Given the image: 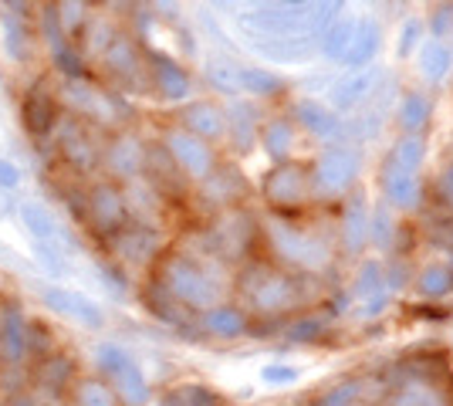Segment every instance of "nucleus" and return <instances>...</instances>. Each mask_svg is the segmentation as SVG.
<instances>
[{"label": "nucleus", "instance_id": "obj_1", "mask_svg": "<svg viewBox=\"0 0 453 406\" xmlns=\"http://www.w3.org/2000/svg\"><path fill=\"white\" fill-rule=\"evenodd\" d=\"M156 285L170 295L180 309L210 311L224 298V274L217 257L200 254H166L156 264Z\"/></svg>", "mask_w": 453, "mask_h": 406}, {"label": "nucleus", "instance_id": "obj_2", "mask_svg": "<svg viewBox=\"0 0 453 406\" xmlns=\"http://www.w3.org/2000/svg\"><path fill=\"white\" fill-rule=\"evenodd\" d=\"M58 102L72 109V116L88 122V126H122L129 119V105L122 102V96L98 88L92 78H75L65 81Z\"/></svg>", "mask_w": 453, "mask_h": 406}, {"label": "nucleus", "instance_id": "obj_3", "mask_svg": "<svg viewBox=\"0 0 453 406\" xmlns=\"http://www.w3.org/2000/svg\"><path fill=\"white\" fill-rule=\"evenodd\" d=\"M95 366L102 372V379L112 387V393L119 396L122 406H142L150 403V383L146 372L135 363L133 356L115 342H102L95 349Z\"/></svg>", "mask_w": 453, "mask_h": 406}, {"label": "nucleus", "instance_id": "obj_4", "mask_svg": "<svg viewBox=\"0 0 453 406\" xmlns=\"http://www.w3.org/2000/svg\"><path fill=\"white\" fill-rule=\"evenodd\" d=\"M271 244L281 254L288 264L295 268L319 271L332 261V241L321 231H308V227H295L291 220H271Z\"/></svg>", "mask_w": 453, "mask_h": 406}, {"label": "nucleus", "instance_id": "obj_5", "mask_svg": "<svg viewBox=\"0 0 453 406\" xmlns=\"http://www.w3.org/2000/svg\"><path fill=\"white\" fill-rule=\"evenodd\" d=\"M85 224L88 231L98 234L102 241H109L122 227L133 224V211H129V196L115 180H98L85 190Z\"/></svg>", "mask_w": 453, "mask_h": 406}, {"label": "nucleus", "instance_id": "obj_6", "mask_svg": "<svg viewBox=\"0 0 453 406\" xmlns=\"http://www.w3.org/2000/svg\"><path fill=\"white\" fill-rule=\"evenodd\" d=\"M241 295L261 315H274V311H288L298 302V285L267 264H250L241 274Z\"/></svg>", "mask_w": 453, "mask_h": 406}, {"label": "nucleus", "instance_id": "obj_7", "mask_svg": "<svg viewBox=\"0 0 453 406\" xmlns=\"http://www.w3.org/2000/svg\"><path fill=\"white\" fill-rule=\"evenodd\" d=\"M362 153L356 146H328L311 166V194L342 196L359 180Z\"/></svg>", "mask_w": 453, "mask_h": 406}, {"label": "nucleus", "instance_id": "obj_8", "mask_svg": "<svg viewBox=\"0 0 453 406\" xmlns=\"http://www.w3.org/2000/svg\"><path fill=\"white\" fill-rule=\"evenodd\" d=\"M265 200L274 211H298L311 196V170L304 163H281L278 170H271L265 180Z\"/></svg>", "mask_w": 453, "mask_h": 406}, {"label": "nucleus", "instance_id": "obj_9", "mask_svg": "<svg viewBox=\"0 0 453 406\" xmlns=\"http://www.w3.org/2000/svg\"><path fill=\"white\" fill-rule=\"evenodd\" d=\"M55 146H58V156L72 166V170H95L98 163H102V149H98V142L92 139V129H88V122H81V119L68 116L58 122L55 129Z\"/></svg>", "mask_w": 453, "mask_h": 406}, {"label": "nucleus", "instance_id": "obj_10", "mask_svg": "<svg viewBox=\"0 0 453 406\" xmlns=\"http://www.w3.org/2000/svg\"><path fill=\"white\" fill-rule=\"evenodd\" d=\"M102 68H105V75L112 78L119 88H135V85H146L150 88L146 51L133 38H115L109 44V51L102 55Z\"/></svg>", "mask_w": 453, "mask_h": 406}, {"label": "nucleus", "instance_id": "obj_11", "mask_svg": "<svg viewBox=\"0 0 453 406\" xmlns=\"http://www.w3.org/2000/svg\"><path fill=\"white\" fill-rule=\"evenodd\" d=\"M163 149L170 153V159L180 166V173L187 180H207L210 170L217 166L213 159V149H210L203 139L183 133V129H170L163 135Z\"/></svg>", "mask_w": 453, "mask_h": 406}, {"label": "nucleus", "instance_id": "obj_12", "mask_svg": "<svg viewBox=\"0 0 453 406\" xmlns=\"http://www.w3.org/2000/svg\"><path fill=\"white\" fill-rule=\"evenodd\" d=\"M250 241H254V224L241 211H224L220 220L213 224V231H210L213 257H224V261H241V257H247Z\"/></svg>", "mask_w": 453, "mask_h": 406}, {"label": "nucleus", "instance_id": "obj_13", "mask_svg": "<svg viewBox=\"0 0 453 406\" xmlns=\"http://www.w3.org/2000/svg\"><path fill=\"white\" fill-rule=\"evenodd\" d=\"M61 122V102L44 85H35L20 102V126L31 139H51Z\"/></svg>", "mask_w": 453, "mask_h": 406}, {"label": "nucleus", "instance_id": "obj_14", "mask_svg": "<svg viewBox=\"0 0 453 406\" xmlns=\"http://www.w3.org/2000/svg\"><path fill=\"white\" fill-rule=\"evenodd\" d=\"M146 75H150V88L159 98H166V102H183V98H189V88H193L189 72L180 61H173L170 55L146 51Z\"/></svg>", "mask_w": 453, "mask_h": 406}, {"label": "nucleus", "instance_id": "obj_15", "mask_svg": "<svg viewBox=\"0 0 453 406\" xmlns=\"http://www.w3.org/2000/svg\"><path fill=\"white\" fill-rule=\"evenodd\" d=\"M142 163H146V142L135 133H115L105 146H102V166L115 176V180H133L142 176Z\"/></svg>", "mask_w": 453, "mask_h": 406}, {"label": "nucleus", "instance_id": "obj_16", "mask_svg": "<svg viewBox=\"0 0 453 406\" xmlns=\"http://www.w3.org/2000/svg\"><path fill=\"white\" fill-rule=\"evenodd\" d=\"M41 302H44V309H48V311L65 315V318H72V322L85 326V329H102V322H105L102 309L95 305L92 298H85L81 291L44 285V288H41Z\"/></svg>", "mask_w": 453, "mask_h": 406}, {"label": "nucleus", "instance_id": "obj_17", "mask_svg": "<svg viewBox=\"0 0 453 406\" xmlns=\"http://www.w3.org/2000/svg\"><path fill=\"white\" fill-rule=\"evenodd\" d=\"M0 38H4V51L7 58L24 65L31 58V44H35V27L27 18L24 4H4L0 7Z\"/></svg>", "mask_w": 453, "mask_h": 406}, {"label": "nucleus", "instance_id": "obj_18", "mask_svg": "<svg viewBox=\"0 0 453 406\" xmlns=\"http://www.w3.org/2000/svg\"><path fill=\"white\" fill-rule=\"evenodd\" d=\"M105 244L126 264H146L152 257H159V248H163L159 234L152 231V227H146V224H129V227H122L115 237H109Z\"/></svg>", "mask_w": 453, "mask_h": 406}, {"label": "nucleus", "instance_id": "obj_19", "mask_svg": "<svg viewBox=\"0 0 453 406\" xmlns=\"http://www.w3.org/2000/svg\"><path fill=\"white\" fill-rule=\"evenodd\" d=\"M75 359L65 356V352H51V356H44L35 366V393H38L41 400H61L68 389L75 387Z\"/></svg>", "mask_w": 453, "mask_h": 406}, {"label": "nucleus", "instance_id": "obj_20", "mask_svg": "<svg viewBox=\"0 0 453 406\" xmlns=\"http://www.w3.org/2000/svg\"><path fill=\"white\" fill-rule=\"evenodd\" d=\"M142 176L156 194L180 196L187 190V176L180 173V166L170 159L163 146H146V163H142Z\"/></svg>", "mask_w": 453, "mask_h": 406}, {"label": "nucleus", "instance_id": "obj_21", "mask_svg": "<svg viewBox=\"0 0 453 406\" xmlns=\"http://www.w3.org/2000/svg\"><path fill=\"white\" fill-rule=\"evenodd\" d=\"M180 129L189 135H196V139H220L226 135V112L217 105V102H210V98H200V102H189L187 109L180 112Z\"/></svg>", "mask_w": 453, "mask_h": 406}, {"label": "nucleus", "instance_id": "obj_22", "mask_svg": "<svg viewBox=\"0 0 453 406\" xmlns=\"http://www.w3.org/2000/svg\"><path fill=\"white\" fill-rule=\"evenodd\" d=\"M200 194L207 196L213 207L234 211L247 194V180L234 166H213L207 180H200Z\"/></svg>", "mask_w": 453, "mask_h": 406}, {"label": "nucleus", "instance_id": "obj_23", "mask_svg": "<svg viewBox=\"0 0 453 406\" xmlns=\"http://www.w3.org/2000/svg\"><path fill=\"white\" fill-rule=\"evenodd\" d=\"M382 78V72L379 68H359V72H352V75H345L342 81H335L332 85V92H328V109L335 112V109H356V105H362V102H369V96H376V81Z\"/></svg>", "mask_w": 453, "mask_h": 406}, {"label": "nucleus", "instance_id": "obj_24", "mask_svg": "<svg viewBox=\"0 0 453 406\" xmlns=\"http://www.w3.org/2000/svg\"><path fill=\"white\" fill-rule=\"evenodd\" d=\"M382 190H386V200L399 207V211H413L423 200V187H419V173H410V170H399L389 159L382 163Z\"/></svg>", "mask_w": 453, "mask_h": 406}, {"label": "nucleus", "instance_id": "obj_25", "mask_svg": "<svg viewBox=\"0 0 453 406\" xmlns=\"http://www.w3.org/2000/svg\"><path fill=\"white\" fill-rule=\"evenodd\" d=\"M27 356V318L20 315V309L7 305L0 309V359L7 366H18Z\"/></svg>", "mask_w": 453, "mask_h": 406}, {"label": "nucleus", "instance_id": "obj_26", "mask_svg": "<svg viewBox=\"0 0 453 406\" xmlns=\"http://www.w3.org/2000/svg\"><path fill=\"white\" fill-rule=\"evenodd\" d=\"M247 38L261 58L274 65H298L315 51V38H261V34H247Z\"/></svg>", "mask_w": 453, "mask_h": 406}, {"label": "nucleus", "instance_id": "obj_27", "mask_svg": "<svg viewBox=\"0 0 453 406\" xmlns=\"http://www.w3.org/2000/svg\"><path fill=\"white\" fill-rule=\"evenodd\" d=\"M18 213H20V220H24V227H27V234L35 237V244H55V248H58V244L65 241V231L58 227L55 213L48 211L44 203L20 200Z\"/></svg>", "mask_w": 453, "mask_h": 406}, {"label": "nucleus", "instance_id": "obj_28", "mask_svg": "<svg viewBox=\"0 0 453 406\" xmlns=\"http://www.w3.org/2000/svg\"><path fill=\"white\" fill-rule=\"evenodd\" d=\"M379 48H382V31H379V24L372 18H359L356 20L352 44H349V51H345L342 61L359 72V68H369V65H372V58L379 55Z\"/></svg>", "mask_w": 453, "mask_h": 406}, {"label": "nucleus", "instance_id": "obj_29", "mask_svg": "<svg viewBox=\"0 0 453 406\" xmlns=\"http://www.w3.org/2000/svg\"><path fill=\"white\" fill-rule=\"evenodd\" d=\"M342 244L349 254H359L369 244V211H365V200L352 196L345 207H342Z\"/></svg>", "mask_w": 453, "mask_h": 406}, {"label": "nucleus", "instance_id": "obj_30", "mask_svg": "<svg viewBox=\"0 0 453 406\" xmlns=\"http://www.w3.org/2000/svg\"><path fill=\"white\" fill-rule=\"evenodd\" d=\"M298 122H302L311 135H319V139H335V135L345 129L339 122V116H335L328 105L315 102V98H302V102H298Z\"/></svg>", "mask_w": 453, "mask_h": 406}, {"label": "nucleus", "instance_id": "obj_31", "mask_svg": "<svg viewBox=\"0 0 453 406\" xmlns=\"http://www.w3.org/2000/svg\"><path fill=\"white\" fill-rule=\"evenodd\" d=\"M226 135H230V142H234V149H237V153H247V149L254 146V139H257L254 105H247V102H234V105L226 109Z\"/></svg>", "mask_w": 453, "mask_h": 406}, {"label": "nucleus", "instance_id": "obj_32", "mask_svg": "<svg viewBox=\"0 0 453 406\" xmlns=\"http://www.w3.org/2000/svg\"><path fill=\"white\" fill-rule=\"evenodd\" d=\"M261 146L274 163H288V156L295 149V126L291 119H271L261 129Z\"/></svg>", "mask_w": 453, "mask_h": 406}, {"label": "nucleus", "instance_id": "obj_33", "mask_svg": "<svg viewBox=\"0 0 453 406\" xmlns=\"http://www.w3.org/2000/svg\"><path fill=\"white\" fill-rule=\"evenodd\" d=\"M234 81H237V88L247 92V96L271 98L278 96V92H284V78L267 72V68H234Z\"/></svg>", "mask_w": 453, "mask_h": 406}, {"label": "nucleus", "instance_id": "obj_34", "mask_svg": "<svg viewBox=\"0 0 453 406\" xmlns=\"http://www.w3.org/2000/svg\"><path fill=\"white\" fill-rule=\"evenodd\" d=\"M203 329L220 339H237L247 332V315L234 305H217V309L203 311Z\"/></svg>", "mask_w": 453, "mask_h": 406}, {"label": "nucleus", "instance_id": "obj_35", "mask_svg": "<svg viewBox=\"0 0 453 406\" xmlns=\"http://www.w3.org/2000/svg\"><path fill=\"white\" fill-rule=\"evenodd\" d=\"M72 406H119V396L112 393V387L102 376H85L75 379V387L68 389Z\"/></svg>", "mask_w": 453, "mask_h": 406}, {"label": "nucleus", "instance_id": "obj_36", "mask_svg": "<svg viewBox=\"0 0 453 406\" xmlns=\"http://www.w3.org/2000/svg\"><path fill=\"white\" fill-rule=\"evenodd\" d=\"M430 112H434V105H430V98L423 96V92H406L403 102H399L396 122L406 129V135H419L423 126L430 122Z\"/></svg>", "mask_w": 453, "mask_h": 406}, {"label": "nucleus", "instance_id": "obj_37", "mask_svg": "<svg viewBox=\"0 0 453 406\" xmlns=\"http://www.w3.org/2000/svg\"><path fill=\"white\" fill-rule=\"evenodd\" d=\"M416 291L423 298H443V295H453V268L443 264V261H434L419 271L416 278Z\"/></svg>", "mask_w": 453, "mask_h": 406}, {"label": "nucleus", "instance_id": "obj_38", "mask_svg": "<svg viewBox=\"0 0 453 406\" xmlns=\"http://www.w3.org/2000/svg\"><path fill=\"white\" fill-rule=\"evenodd\" d=\"M450 65H453L450 48L440 38L426 41V44L419 48V72L430 78V81H443V78L450 75Z\"/></svg>", "mask_w": 453, "mask_h": 406}, {"label": "nucleus", "instance_id": "obj_39", "mask_svg": "<svg viewBox=\"0 0 453 406\" xmlns=\"http://www.w3.org/2000/svg\"><path fill=\"white\" fill-rule=\"evenodd\" d=\"M352 34H356V20H332L328 24V31L321 34V55L332 61H342L345 58V51H349V44H352Z\"/></svg>", "mask_w": 453, "mask_h": 406}, {"label": "nucleus", "instance_id": "obj_40", "mask_svg": "<svg viewBox=\"0 0 453 406\" xmlns=\"http://www.w3.org/2000/svg\"><path fill=\"white\" fill-rule=\"evenodd\" d=\"M423 156H426V142H423V135H403L396 146H393V153H389V163L399 166V170L419 173Z\"/></svg>", "mask_w": 453, "mask_h": 406}, {"label": "nucleus", "instance_id": "obj_41", "mask_svg": "<svg viewBox=\"0 0 453 406\" xmlns=\"http://www.w3.org/2000/svg\"><path fill=\"white\" fill-rule=\"evenodd\" d=\"M163 406H220V400L207 387H180L163 400Z\"/></svg>", "mask_w": 453, "mask_h": 406}, {"label": "nucleus", "instance_id": "obj_42", "mask_svg": "<svg viewBox=\"0 0 453 406\" xmlns=\"http://www.w3.org/2000/svg\"><path fill=\"white\" fill-rule=\"evenodd\" d=\"M386 406H440V396H436V389L410 383V387L396 389L393 400H389Z\"/></svg>", "mask_w": 453, "mask_h": 406}, {"label": "nucleus", "instance_id": "obj_43", "mask_svg": "<svg viewBox=\"0 0 453 406\" xmlns=\"http://www.w3.org/2000/svg\"><path fill=\"white\" fill-rule=\"evenodd\" d=\"M369 231H376L372 234V241H376L379 248H386V244H389V237H393V217H389V207L376 211V217L369 220Z\"/></svg>", "mask_w": 453, "mask_h": 406}, {"label": "nucleus", "instance_id": "obj_44", "mask_svg": "<svg viewBox=\"0 0 453 406\" xmlns=\"http://www.w3.org/2000/svg\"><path fill=\"white\" fill-rule=\"evenodd\" d=\"M321 329H325V322H321V318H302L298 326H291V329H288V339H291V342H308V339H315Z\"/></svg>", "mask_w": 453, "mask_h": 406}, {"label": "nucleus", "instance_id": "obj_45", "mask_svg": "<svg viewBox=\"0 0 453 406\" xmlns=\"http://www.w3.org/2000/svg\"><path fill=\"white\" fill-rule=\"evenodd\" d=\"M359 389V383H342V387H335L325 400H321V406H349V403H356V393Z\"/></svg>", "mask_w": 453, "mask_h": 406}, {"label": "nucleus", "instance_id": "obj_46", "mask_svg": "<svg viewBox=\"0 0 453 406\" xmlns=\"http://www.w3.org/2000/svg\"><path fill=\"white\" fill-rule=\"evenodd\" d=\"M419 34H423V24L419 20H406L403 34H399V55H410L416 48V41H419Z\"/></svg>", "mask_w": 453, "mask_h": 406}, {"label": "nucleus", "instance_id": "obj_47", "mask_svg": "<svg viewBox=\"0 0 453 406\" xmlns=\"http://www.w3.org/2000/svg\"><path fill=\"white\" fill-rule=\"evenodd\" d=\"M261 379H265V383H295V379H298V369L295 366H265L261 369Z\"/></svg>", "mask_w": 453, "mask_h": 406}, {"label": "nucleus", "instance_id": "obj_48", "mask_svg": "<svg viewBox=\"0 0 453 406\" xmlns=\"http://www.w3.org/2000/svg\"><path fill=\"white\" fill-rule=\"evenodd\" d=\"M20 170L11 159H0V190H18L20 187Z\"/></svg>", "mask_w": 453, "mask_h": 406}, {"label": "nucleus", "instance_id": "obj_49", "mask_svg": "<svg viewBox=\"0 0 453 406\" xmlns=\"http://www.w3.org/2000/svg\"><path fill=\"white\" fill-rule=\"evenodd\" d=\"M0 406H44V400H41L35 389H18V393H11Z\"/></svg>", "mask_w": 453, "mask_h": 406}, {"label": "nucleus", "instance_id": "obj_50", "mask_svg": "<svg viewBox=\"0 0 453 406\" xmlns=\"http://www.w3.org/2000/svg\"><path fill=\"white\" fill-rule=\"evenodd\" d=\"M440 196L447 200V207L453 211V163L443 170V176H440Z\"/></svg>", "mask_w": 453, "mask_h": 406}, {"label": "nucleus", "instance_id": "obj_51", "mask_svg": "<svg viewBox=\"0 0 453 406\" xmlns=\"http://www.w3.org/2000/svg\"><path fill=\"white\" fill-rule=\"evenodd\" d=\"M434 241H436V248H443V251L453 257V224H447V227H436Z\"/></svg>", "mask_w": 453, "mask_h": 406}, {"label": "nucleus", "instance_id": "obj_52", "mask_svg": "<svg viewBox=\"0 0 453 406\" xmlns=\"http://www.w3.org/2000/svg\"><path fill=\"white\" fill-rule=\"evenodd\" d=\"M450 20H453V7H440L434 18V34H443L450 27Z\"/></svg>", "mask_w": 453, "mask_h": 406}]
</instances>
